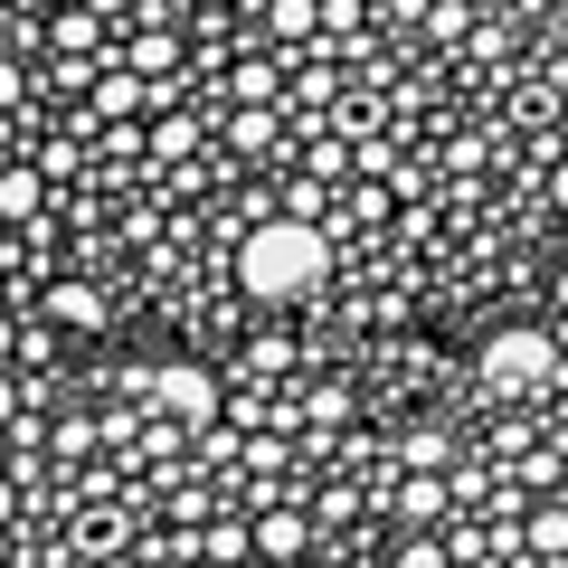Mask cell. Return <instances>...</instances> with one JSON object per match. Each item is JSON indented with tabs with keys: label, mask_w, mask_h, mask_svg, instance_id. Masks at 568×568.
<instances>
[{
	"label": "cell",
	"mask_w": 568,
	"mask_h": 568,
	"mask_svg": "<svg viewBox=\"0 0 568 568\" xmlns=\"http://www.w3.org/2000/svg\"><path fill=\"white\" fill-rule=\"evenodd\" d=\"M323 275H332V237L313 219H294V209L284 219H256L237 237V294L246 304H304Z\"/></svg>",
	"instance_id": "obj_1"
},
{
	"label": "cell",
	"mask_w": 568,
	"mask_h": 568,
	"mask_svg": "<svg viewBox=\"0 0 568 568\" xmlns=\"http://www.w3.org/2000/svg\"><path fill=\"white\" fill-rule=\"evenodd\" d=\"M474 369H484L493 398H540V388L559 379V342H549V332H530V323H521V332H493Z\"/></svg>",
	"instance_id": "obj_2"
},
{
	"label": "cell",
	"mask_w": 568,
	"mask_h": 568,
	"mask_svg": "<svg viewBox=\"0 0 568 568\" xmlns=\"http://www.w3.org/2000/svg\"><path fill=\"white\" fill-rule=\"evenodd\" d=\"M142 388H152V407H162V417H181L190 436H200V426H219V407H227V379H219V369H200V361L142 369Z\"/></svg>",
	"instance_id": "obj_3"
},
{
	"label": "cell",
	"mask_w": 568,
	"mask_h": 568,
	"mask_svg": "<svg viewBox=\"0 0 568 568\" xmlns=\"http://www.w3.org/2000/svg\"><path fill=\"white\" fill-rule=\"evenodd\" d=\"M85 104H95V123H133V114H152V77H133V67H123V77H85Z\"/></svg>",
	"instance_id": "obj_4"
},
{
	"label": "cell",
	"mask_w": 568,
	"mask_h": 568,
	"mask_svg": "<svg viewBox=\"0 0 568 568\" xmlns=\"http://www.w3.org/2000/svg\"><path fill=\"white\" fill-rule=\"evenodd\" d=\"M256 559H304V540H313V521H304V503H265L256 521Z\"/></svg>",
	"instance_id": "obj_5"
},
{
	"label": "cell",
	"mask_w": 568,
	"mask_h": 568,
	"mask_svg": "<svg viewBox=\"0 0 568 568\" xmlns=\"http://www.w3.org/2000/svg\"><path fill=\"white\" fill-rule=\"evenodd\" d=\"M39 209H48V171L39 162H0V219L39 227Z\"/></svg>",
	"instance_id": "obj_6"
},
{
	"label": "cell",
	"mask_w": 568,
	"mask_h": 568,
	"mask_svg": "<svg viewBox=\"0 0 568 568\" xmlns=\"http://www.w3.org/2000/svg\"><path fill=\"white\" fill-rule=\"evenodd\" d=\"M294 426H313V436L351 426V388H342V379H313V388H294Z\"/></svg>",
	"instance_id": "obj_7"
},
{
	"label": "cell",
	"mask_w": 568,
	"mask_h": 568,
	"mask_svg": "<svg viewBox=\"0 0 568 568\" xmlns=\"http://www.w3.org/2000/svg\"><path fill=\"white\" fill-rule=\"evenodd\" d=\"M219 142H227V152H246V162H265V152H275V104H237Z\"/></svg>",
	"instance_id": "obj_8"
},
{
	"label": "cell",
	"mask_w": 568,
	"mask_h": 568,
	"mask_svg": "<svg viewBox=\"0 0 568 568\" xmlns=\"http://www.w3.org/2000/svg\"><path fill=\"white\" fill-rule=\"evenodd\" d=\"M48 313H58L67 332H104V294H95V284H77V275H67L58 294H48Z\"/></svg>",
	"instance_id": "obj_9"
},
{
	"label": "cell",
	"mask_w": 568,
	"mask_h": 568,
	"mask_svg": "<svg viewBox=\"0 0 568 568\" xmlns=\"http://www.w3.org/2000/svg\"><path fill=\"white\" fill-rule=\"evenodd\" d=\"M200 559H219V568L256 559V530H246V521H209V530H200Z\"/></svg>",
	"instance_id": "obj_10"
},
{
	"label": "cell",
	"mask_w": 568,
	"mask_h": 568,
	"mask_svg": "<svg viewBox=\"0 0 568 568\" xmlns=\"http://www.w3.org/2000/svg\"><path fill=\"white\" fill-rule=\"evenodd\" d=\"M142 152H152V162H190V152H200V123H190V114H162Z\"/></svg>",
	"instance_id": "obj_11"
},
{
	"label": "cell",
	"mask_w": 568,
	"mask_h": 568,
	"mask_svg": "<svg viewBox=\"0 0 568 568\" xmlns=\"http://www.w3.org/2000/svg\"><path fill=\"white\" fill-rule=\"evenodd\" d=\"M265 29H275V39H323V0H275Z\"/></svg>",
	"instance_id": "obj_12"
},
{
	"label": "cell",
	"mask_w": 568,
	"mask_h": 568,
	"mask_svg": "<svg viewBox=\"0 0 568 568\" xmlns=\"http://www.w3.org/2000/svg\"><path fill=\"white\" fill-rule=\"evenodd\" d=\"M133 446H142V455H152V465H171V455H181V446H190V426H181V417H162V407H152V426H142Z\"/></svg>",
	"instance_id": "obj_13"
},
{
	"label": "cell",
	"mask_w": 568,
	"mask_h": 568,
	"mask_svg": "<svg viewBox=\"0 0 568 568\" xmlns=\"http://www.w3.org/2000/svg\"><path fill=\"white\" fill-rule=\"evenodd\" d=\"M398 511H407V521H446V484H436V474H407Z\"/></svg>",
	"instance_id": "obj_14"
},
{
	"label": "cell",
	"mask_w": 568,
	"mask_h": 568,
	"mask_svg": "<svg viewBox=\"0 0 568 568\" xmlns=\"http://www.w3.org/2000/svg\"><path fill=\"white\" fill-rule=\"evenodd\" d=\"M407 474H436V465H455V436H436V426H417V436H407Z\"/></svg>",
	"instance_id": "obj_15"
},
{
	"label": "cell",
	"mask_w": 568,
	"mask_h": 568,
	"mask_svg": "<svg viewBox=\"0 0 568 568\" xmlns=\"http://www.w3.org/2000/svg\"><path fill=\"white\" fill-rule=\"evenodd\" d=\"M227 95H237V104H275V95H284V77L256 58V67H237V77H227Z\"/></svg>",
	"instance_id": "obj_16"
},
{
	"label": "cell",
	"mask_w": 568,
	"mask_h": 568,
	"mask_svg": "<svg viewBox=\"0 0 568 568\" xmlns=\"http://www.w3.org/2000/svg\"><path fill=\"white\" fill-rule=\"evenodd\" d=\"M530 549H540V559H568V511H559V503L530 511Z\"/></svg>",
	"instance_id": "obj_17"
},
{
	"label": "cell",
	"mask_w": 568,
	"mask_h": 568,
	"mask_svg": "<svg viewBox=\"0 0 568 568\" xmlns=\"http://www.w3.org/2000/svg\"><path fill=\"white\" fill-rule=\"evenodd\" d=\"M85 446H95V426H85V417H67V426H48V455H58V465H77Z\"/></svg>",
	"instance_id": "obj_18"
},
{
	"label": "cell",
	"mask_w": 568,
	"mask_h": 568,
	"mask_svg": "<svg viewBox=\"0 0 568 568\" xmlns=\"http://www.w3.org/2000/svg\"><path fill=\"white\" fill-rule=\"evenodd\" d=\"M342 171H351V142H313L304 152V181H342Z\"/></svg>",
	"instance_id": "obj_19"
},
{
	"label": "cell",
	"mask_w": 568,
	"mask_h": 568,
	"mask_svg": "<svg viewBox=\"0 0 568 568\" xmlns=\"http://www.w3.org/2000/svg\"><path fill=\"white\" fill-rule=\"evenodd\" d=\"M398 568H455V549H446V540H436V530H417V540H407V549H398Z\"/></svg>",
	"instance_id": "obj_20"
},
{
	"label": "cell",
	"mask_w": 568,
	"mask_h": 568,
	"mask_svg": "<svg viewBox=\"0 0 568 568\" xmlns=\"http://www.w3.org/2000/svg\"><path fill=\"white\" fill-rule=\"evenodd\" d=\"M114 540H123V521H114V511H95V521H77V549H85V559H104Z\"/></svg>",
	"instance_id": "obj_21"
},
{
	"label": "cell",
	"mask_w": 568,
	"mask_h": 568,
	"mask_svg": "<svg viewBox=\"0 0 568 568\" xmlns=\"http://www.w3.org/2000/svg\"><path fill=\"white\" fill-rule=\"evenodd\" d=\"M58 48H67V58H85V48H95V10H67V20H58Z\"/></svg>",
	"instance_id": "obj_22"
},
{
	"label": "cell",
	"mask_w": 568,
	"mask_h": 568,
	"mask_svg": "<svg viewBox=\"0 0 568 568\" xmlns=\"http://www.w3.org/2000/svg\"><path fill=\"white\" fill-rule=\"evenodd\" d=\"M10 417H20V379H0V426H10Z\"/></svg>",
	"instance_id": "obj_23"
},
{
	"label": "cell",
	"mask_w": 568,
	"mask_h": 568,
	"mask_svg": "<svg viewBox=\"0 0 568 568\" xmlns=\"http://www.w3.org/2000/svg\"><path fill=\"white\" fill-rule=\"evenodd\" d=\"M549 200H559V209H568V162H559V171H549Z\"/></svg>",
	"instance_id": "obj_24"
},
{
	"label": "cell",
	"mask_w": 568,
	"mask_h": 568,
	"mask_svg": "<svg viewBox=\"0 0 568 568\" xmlns=\"http://www.w3.org/2000/svg\"><path fill=\"white\" fill-rule=\"evenodd\" d=\"M10 511H20V493H10V484H0V521H10Z\"/></svg>",
	"instance_id": "obj_25"
},
{
	"label": "cell",
	"mask_w": 568,
	"mask_h": 568,
	"mask_svg": "<svg viewBox=\"0 0 568 568\" xmlns=\"http://www.w3.org/2000/svg\"><path fill=\"white\" fill-rule=\"evenodd\" d=\"M0 568H10V521H0Z\"/></svg>",
	"instance_id": "obj_26"
},
{
	"label": "cell",
	"mask_w": 568,
	"mask_h": 568,
	"mask_svg": "<svg viewBox=\"0 0 568 568\" xmlns=\"http://www.w3.org/2000/svg\"><path fill=\"white\" fill-rule=\"evenodd\" d=\"M559 304H568V275H559Z\"/></svg>",
	"instance_id": "obj_27"
}]
</instances>
